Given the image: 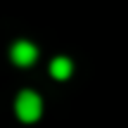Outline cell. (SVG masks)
Instances as JSON below:
<instances>
[{
    "label": "cell",
    "mask_w": 128,
    "mask_h": 128,
    "mask_svg": "<svg viewBox=\"0 0 128 128\" xmlns=\"http://www.w3.org/2000/svg\"><path fill=\"white\" fill-rule=\"evenodd\" d=\"M40 112H43V102H40V97H38L36 92H31V90L19 92V97H17V116L24 124L38 121Z\"/></svg>",
    "instance_id": "obj_1"
},
{
    "label": "cell",
    "mask_w": 128,
    "mask_h": 128,
    "mask_svg": "<svg viewBox=\"0 0 128 128\" xmlns=\"http://www.w3.org/2000/svg\"><path fill=\"white\" fill-rule=\"evenodd\" d=\"M10 57H12V62L17 64V66H31V64L36 62V57H38V50L31 45V43L19 40V43H14V45H12Z\"/></svg>",
    "instance_id": "obj_2"
},
{
    "label": "cell",
    "mask_w": 128,
    "mask_h": 128,
    "mask_svg": "<svg viewBox=\"0 0 128 128\" xmlns=\"http://www.w3.org/2000/svg\"><path fill=\"white\" fill-rule=\"evenodd\" d=\"M50 74L57 78V81L69 78V74H71V62H69L66 57H57V60H52V64H50Z\"/></svg>",
    "instance_id": "obj_3"
}]
</instances>
